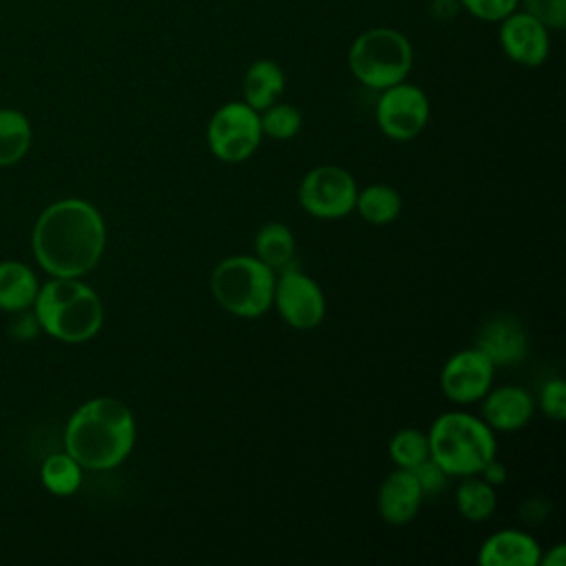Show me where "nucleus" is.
I'll list each match as a JSON object with an SVG mask.
<instances>
[{
  "label": "nucleus",
  "instance_id": "nucleus-20",
  "mask_svg": "<svg viewBox=\"0 0 566 566\" xmlns=\"http://www.w3.org/2000/svg\"><path fill=\"white\" fill-rule=\"evenodd\" d=\"M294 234L285 223L272 221L259 228L254 237V256L272 270H283L294 261Z\"/></svg>",
  "mask_w": 566,
  "mask_h": 566
},
{
  "label": "nucleus",
  "instance_id": "nucleus-15",
  "mask_svg": "<svg viewBox=\"0 0 566 566\" xmlns=\"http://www.w3.org/2000/svg\"><path fill=\"white\" fill-rule=\"evenodd\" d=\"M482 420L493 431H520L533 418L535 405L524 387L504 385L482 396Z\"/></svg>",
  "mask_w": 566,
  "mask_h": 566
},
{
  "label": "nucleus",
  "instance_id": "nucleus-11",
  "mask_svg": "<svg viewBox=\"0 0 566 566\" xmlns=\"http://www.w3.org/2000/svg\"><path fill=\"white\" fill-rule=\"evenodd\" d=\"M493 371L495 365L478 347L462 349L453 354L440 371L442 394L458 405L478 402L491 389Z\"/></svg>",
  "mask_w": 566,
  "mask_h": 566
},
{
  "label": "nucleus",
  "instance_id": "nucleus-3",
  "mask_svg": "<svg viewBox=\"0 0 566 566\" xmlns=\"http://www.w3.org/2000/svg\"><path fill=\"white\" fill-rule=\"evenodd\" d=\"M33 312L44 334L69 345L91 340L104 323L97 292L80 279L66 276H51L40 285Z\"/></svg>",
  "mask_w": 566,
  "mask_h": 566
},
{
  "label": "nucleus",
  "instance_id": "nucleus-33",
  "mask_svg": "<svg viewBox=\"0 0 566 566\" xmlns=\"http://www.w3.org/2000/svg\"><path fill=\"white\" fill-rule=\"evenodd\" d=\"M542 566H564L566 564V546L564 544H555L546 557H539Z\"/></svg>",
  "mask_w": 566,
  "mask_h": 566
},
{
  "label": "nucleus",
  "instance_id": "nucleus-19",
  "mask_svg": "<svg viewBox=\"0 0 566 566\" xmlns=\"http://www.w3.org/2000/svg\"><path fill=\"white\" fill-rule=\"evenodd\" d=\"M31 139L33 130L29 117L18 108H0V168L24 159Z\"/></svg>",
  "mask_w": 566,
  "mask_h": 566
},
{
  "label": "nucleus",
  "instance_id": "nucleus-22",
  "mask_svg": "<svg viewBox=\"0 0 566 566\" xmlns=\"http://www.w3.org/2000/svg\"><path fill=\"white\" fill-rule=\"evenodd\" d=\"M497 504L495 486L475 475H464L455 489L458 513L469 522H484L493 515Z\"/></svg>",
  "mask_w": 566,
  "mask_h": 566
},
{
  "label": "nucleus",
  "instance_id": "nucleus-14",
  "mask_svg": "<svg viewBox=\"0 0 566 566\" xmlns=\"http://www.w3.org/2000/svg\"><path fill=\"white\" fill-rule=\"evenodd\" d=\"M422 500H424V495H422V489H420L413 471L396 469L382 480V484L378 489L376 504H378L380 517L387 524L402 526V524H409L418 515Z\"/></svg>",
  "mask_w": 566,
  "mask_h": 566
},
{
  "label": "nucleus",
  "instance_id": "nucleus-24",
  "mask_svg": "<svg viewBox=\"0 0 566 566\" xmlns=\"http://www.w3.org/2000/svg\"><path fill=\"white\" fill-rule=\"evenodd\" d=\"M389 455L398 469H413L429 458V440L416 427H405L389 440Z\"/></svg>",
  "mask_w": 566,
  "mask_h": 566
},
{
  "label": "nucleus",
  "instance_id": "nucleus-12",
  "mask_svg": "<svg viewBox=\"0 0 566 566\" xmlns=\"http://www.w3.org/2000/svg\"><path fill=\"white\" fill-rule=\"evenodd\" d=\"M500 22V44L509 60L533 69L548 57V29L526 11L515 9Z\"/></svg>",
  "mask_w": 566,
  "mask_h": 566
},
{
  "label": "nucleus",
  "instance_id": "nucleus-29",
  "mask_svg": "<svg viewBox=\"0 0 566 566\" xmlns=\"http://www.w3.org/2000/svg\"><path fill=\"white\" fill-rule=\"evenodd\" d=\"M413 471V475H416V480H418V484H420V489H422V495H438L444 486H447V473H444V469L436 462V460H431V458H427V460H422L418 467H413L411 469Z\"/></svg>",
  "mask_w": 566,
  "mask_h": 566
},
{
  "label": "nucleus",
  "instance_id": "nucleus-26",
  "mask_svg": "<svg viewBox=\"0 0 566 566\" xmlns=\"http://www.w3.org/2000/svg\"><path fill=\"white\" fill-rule=\"evenodd\" d=\"M522 11L535 18L546 29H564L566 24V0H520Z\"/></svg>",
  "mask_w": 566,
  "mask_h": 566
},
{
  "label": "nucleus",
  "instance_id": "nucleus-18",
  "mask_svg": "<svg viewBox=\"0 0 566 566\" xmlns=\"http://www.w3.org/2000/svg\"><path fill=\"white\" fill-rule=\"evenodd\" d=\"M283 88L285 75L274 60H256L243 75V102L254 111H263L279 102Z\"/></svg>",
  "mask_w": 566,
  "mask_h": 566
},
{
  "label": "nucleus",
  "instance_id": "nucleus-30",
  "mask_svg": "<svg viewBox=\"0 0 566 566\" xmlns=\"http://www.w3.org/2000/svg\"><path fill=\"white\" fill-rule=\"evenodd\" d=\"M9 332H11V336L18 338V340H31V338H35V336L42 332V327H40V323H38V318H35L33 307L13 312V321L9 323Z\"/></svg>",
  "mask_w": 566,
  "mask_h": 566
},
{
  "label": "nucleus",
  "instance_id": "nucleus-5",
  "mask_svg": "<svg viewBox=\"0 0 566 566\" xmlns=\"http://www.w3.org/2000/svg\"><path fill=\"white\" fill-rule=\"evenodd\" d=\"M274 279V270L256 256L234 254L214 265L210 290L226 312L241 318H256L272 307Z\"/></svg>",
  "mask_w": 566,
  "mask_h": 566
},
{
  "label": "nucleus",
  "instance_id": "nucleus-1",
  "mask_svg": "<svg viewBox=\"0 0 566 566\" xmlns=\"http://www.w3.org/2000/svg\"><path fill=\"white\" fill-rule=\"evenodd\" d=\"M31 248L49 276L82 279L104 254L106 223L93 203L77 197L60 199L35 219Z\"/></svg>",
  "mask_w": 566,
  "mask_h": 566
},
{
  "label": "nucleus",
  "instance_id": "nucleus-10",
  "mask_svg": "<svg viewBox=\"0 0 566 566\" xmlns=\"http://www.w3.org/2000/svg\"><path fill=\"white\" fill-rule=\"evenodd\" d=\"M376 122L389 139L409 142L418 137L429 122V99L424 91L407 82L382 88L376 104Z\"/></svg>",
  "mask_w": 566,
  "mask_h": 566
},
{
  "label": "nucleus",
  "instance_id": "nucleus-21",
  "mask_svg": "<svg viewBox=\"0 0 566 566\" xmlns=\"http://www.w3.org/2000/svg\"><path fill=\"white\" fill-rule=\"evenodd\" d=\"M354 208L358 210V214L365 221H369L374 226H385V223H391L400 214L402 199L396 188H391L387 184H371V186L358 190Z\"/></svg>",
  "mask_w": 566,
  "mask_h": 566
},
{
  "label": "nucleus",
  "instance_id": "nucleus-9",
  "mask_svg": "<svg viewBox=\"0 0 566 566\" xmlns=\"http://www.w3.org/2000/svg\"><path fill=\"white\" fill-rule=\"evenodd\" d=\"M272 305L294 329H314L325 316V296L318 283L301 272L294 261L274 279Z\"/></svg>",
  "mask_w": 566,
  "mask_h": 566
},
{
  "label": "nucleus",
  "instance_id": "nucleus-7",
  "mask_svg": "<svg viewBox=\"0 0 566 566\" xmlns=\"http://www.w3.org/2000/svg\"><path fill=\"white\" fill-rule=\"evenodd\" d=\"M259 111L245 102H228L219 106L206 128L208 148L226 164L245 161L261 144Z\"/></svg>",
  "mask_w": 566,
  "mask_h": 566
},
{
  "label": "nucleus",
  "instance_id": "nucleus-16",
  "mask_svg": "<svg viewBox=\"0 0 566 566\" xmlns=\"http://www.w3.org/2000/svg\"><path fill=\"white\" fill-rule=\"evenodd\" d=\"M542 548L535 537L524 531L502 528L489 535L478 553L480 566H537Z\"/></svg>",
  "mask_w": 566,
  "mask_h": 566
},
{
  "label": "nucleus",
  "instance_id": "nucleus-8",
  "mask_svg": "<svg viewBox=\"0 0 566 566\" xmlns=\"http://www.w3.org/2000/svg\"><path fill=\"white\" fill-rule=\"evenodd\" d=\"M358 186L354 177L340 166L312 168L301 186L298 201L303 210L316 219H343L354 210Z\"/></svg>",
  "mask_w": 566,
  "mask_h": 566
},
{
  "label": "nucleus",
  "instance_id": "nucleus-4",
  "mask_svg": "<svg viewBox=\"0 0 566 566\" xmlns=\"http://www.w3.org/2000/svg\"><path fill=\"white\" fill-rule=\"evenodd\" d=\"M429 458L447 475H478L480 469L497 453L493 429L478 416L447 411L438 416L427 433Z\"/></svg>",
  "mask_w": 566,
  "mask_h": 566
},
{
  "label": "nucleus",
  "instance_id": "nucleus-17",
  "mask_svg": "<svg viewBox=\"0 0 566 566\" xmlns=\"http://www.w3.org/2000/svg\"><path fill=\"white\" fill-rule=\"evenodd\" d=\"M40 290V281L35 272L15 259L0 261V310L2 312H20L29 310L35 303Z\"/></svg>",
  "mask_w": 566,
  "mask_h": 566
},
{
  "label": "nucleus",
  "instance_id": "nucleus-2",
  "mask_svg": "<svg viewBox=\"0 0 566 566\" xmlns=\"http://www.w3.org/2000/svg\"><path fill=\"white\" fill-rule=\"evenodd\" d=\"M135 416L126 402L97 396L82 402L64 427V451L88 471L119 467L133 451Z\"/></svg>",
  "mask_w": 566,
  "mask_h": 566
},
{
  "label": "nucleus",
  "instance_id": "nucleus-25",
  "mask_svg": "<svg viewBox=\"0 0 566 566\" xmlns=\"http://www.w3.org/2000/svg\"><path fill=\"white\" fill-rule=\"evenodd\" d=\"M259 124L261 133L272 139H292L303 124L301 111L285 102H274L268 108L259 111Z\"/></svg>",
  "mask_w": 566,
  "mask_h": 566
},
{
  "label": "nucleus",
  "instance_id": "nucleus-6",
  "mask_svg": "<svg viewBox=\"0 0 566 566\" xmlns=\"http://www.w3.org/2000/svg\"><path fill=\"white\" fill-rule=\"evenodd\" d=\"M347 64L363 86L382 91L407 80L413 66V49L398 29L371 27L352 42Z\"/></svg>",
  "mask_w": 566,
  "mask_h": 566
},
{
  "label": "nucleus",
  "instance_id": "nucleus-32",
  "mask_svg": "<svg viewBox=\"0 0 566 566\" xmlns=\"http://www.w3.org/2000/svg\"><path fill=\"white\" fill-rule=\"evenodd\" d=\"M460 2L458 0H431L429 4V13L436 18V20H451L455 18V13L460 11Z\"/></svg>",
  "mask_w": 566,
  "mask_h": 566
},
{
  "label": "nucleus",
  "instance_id": "nucleus-27",
  "mask_svg": "<svg viewBox=\"0 0 566 566\" xmlns=\"http://www.w3.org/2000/svg\"><path fill=\"white\" fill-rule=\"evenodd\" d=\"M462 9L484 22H500L509 13H513L520 0H458Z\"/></svg>",
  "mask_w": 566,
  "mask_h": 566
},
{
  "label": "nucleus",
  "instance_id": "nucleus-13",
  "mask_svg": "<svg viewBox=\"0 0 566 566\" xmlns=\"http://www.w3.org/2000/svg\"><path fill=\"white\" fill-rule=\"evenodd\" d=\"M475 347L495 367H511L526 358L528 336L515 316L500 314L482 323L475 336Z\"/></svg>",
  "mask_w": 566,
  "mask_h": 566
},
{
  "label": "nucleus",
  "instance_id": "nucleus-28",
  "mask_svg": "<svg viewBox=\"0 0 566 566\" xmlns=\"http://www.w3.org/2000/svg\"><path fill=\"white\" fill-rule=\"evenodd\" d=\"M539 407L544 416L557 422L566 418V385L562 378H551L544 382L539 394Z\"/></svg>",
  "mask_w": 566,
  "mask_h": 566
},
{
  "label": "nucleus",
  "instance_id": "nucleus-23",
  "mask_svg": "<svg viewBox=\"0 0 566 566\" xmlns=\"http://www.w3.org/2000/svg\"><path fill=\"white\" fill-rule=\"evenodd\" d=\"M40 480L49 493L66 497L80 489L82 467L66 451L51 453L44 458V462L40 467Z\"/></svg>",
  "mask_w": 566,
  "mask_h": 566
},
{
  "label": "nucleus",
  "instance_id": "nucleus-31",
  "mask_svg": "<svg viewBox=\"0 0 566 566\" xmlns=\"http://www.w3.org/2000/svg\"><path fill=\"white\" fill-rule=\"evenodd\" d=\"M480 475H482V480L484 482H489L491 486H500V484H504L506 482V478H509V471H506V467L493 455L482 469H480Z\"/></svg>",
  "mask_w": 566,
  "mask_h": 566
}]
</instances>
